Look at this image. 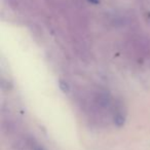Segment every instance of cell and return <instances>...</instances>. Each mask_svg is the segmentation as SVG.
Wrapping results in <instances>:
<instances>
[{
	"instance_id": "cell-1",
	"label": "cell",
	"mask_w": 150,
	"mask_h": 150,
	"mask_svg": "<svg viewBox=\"0 0 150 150\" xmlns=\"http://www.w3.org/2000/svg\"><path fill=\"white\" fill-rule=\"evenodd\" d=\"M113 121H114V125H116V127H122L125 122V115H123L120 111H116V112L114 113V116H113Z\"/></svg>"
},
{
	"instance_id": "cell-3",
	"label": "cell",
	"mask_w": 150,
	"mask_h": 150,
	"mask_svg": "<svg viewBox=\"0 0 150 150\" xmlns=\"http://www.w3.org/2000/svg\"><path fill=\"white\" fill-rule=\"evenodd\" d=\"M33 150H44V149L41 147V146H35V147L33 148Z\"/></svg>"
},
{
	"instance_id": "cell-4",
	"label": "cell",
	"mask_w": 150,
	"mask_h": 150,
	"mask_svg": "<svg viewBox=\"0 0 150 150\" xmlns=\"http://www.w3.org/2000/svg\"><path fill=\"white\" fill-rule=\"evenodd\" d=\"M88 1H90V2H92V3H95V4H98V3L100 2L99 0H88Z\"/></svg>"
},
{
	"instance_id": "cell-2",
	"label": "cell",
	"mask_w": 150,
	"mask_h": 150,
	"mask_svg": "<svg viewBox=\"0 0 150 150\" xmlns=\"http://www.w3.org/2000/svg\"><path fill=\"white\" fill-rule=\"evenodd\" d=\"M59 86H60V88L63 93H68L69 91H70V86H69V84L67 83L66 81H64V80H60Z\"/></svg>"
}]
</instances>
